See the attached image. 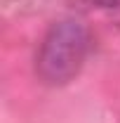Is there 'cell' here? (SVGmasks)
<instances>
[{
	"instance_id": "6da1fadb",
	"label": "cell",
	"mask_w": 120,
	"mask_h": 123,
	"mask_svg": "<svg viewBox=\"0 0 120 123\" xmlns=\"http://www.w3.org/2000/svg\"><path fill=\"white\" fill-rule=\"evenodd\" d=\"M90 29L78 19H61L47 29L35 55V74L47 85L73 80L90 55Z\"/></svg>"
}]
</instances>
